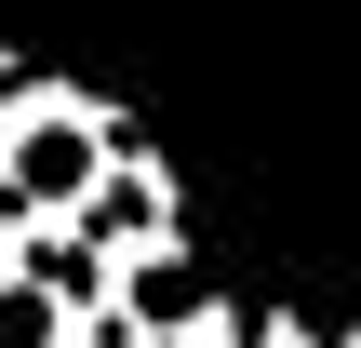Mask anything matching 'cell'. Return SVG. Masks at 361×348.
<instances>
[{
	"mask_svg": "<svg viewBox=\"0 0 361 348\" xmlns=\"http://www.w3.org/2000/svg\"><path fill=\"white\" fill-rule=\"evenodd\" d=\"M94 268H121V255H161V241H188V188H174V161L161 148H121L94 188H80V215H54Z\"/></svg>",
	"mask_w": 361,
	"mask_h": 348,
	"instance_id": "cell-2",
	"label": "cell"
},
{
	"mask_svg": "<svg viewBox=\"0 0 361 348\" xmlns=\"http://www.w3.org/2000/svg\"><path fill=\"white\" fill-rule=\"evenodd\" d=\"M174 348H281V308H241V295H228L201 335H174Z\"/></svg>",
	"mask_w": 361,
	"mask_h": 348,
	"instance_id": "cell-4",
	"label": "cell"
},
{
	"mask_svg": "<svg viewBox=\"0 0 361 348\" xmlns=\"http://www.w3.org/2000/svg\"><path fill=\"white\" fill-rule=\"evenodd\" d=\"M281 348H361V322H295L281 308Z\"/></svg>",
	"mask_w": 361,
	"mask_h": 348,
	"instance_id": "cell-5",
	"label": "cell"
},
{
	"mask_svg": "<svg viewBox=\"0 0 361 348\" xmlns=\"http://www.w3.org/2000/svg\"><path fill=\"white\" fill-rule=\"evenodd\" d=\"M134 134H121V107L94 94V80H54V67H13V94H0V201L27 215V228H54V215H80V188L121 161Z\"/></svg>",
	"mask_w": 361,
	"mask_h": 348,
	"instance_id": "cell-1",
	"label": "cell"
},
{
	"mask_svg": "<svg viewBox=\"0 0 361 348\" xmlns=\"http://www.w3.org/2000/svg\"><path fill=\"white\" fill-rule=\"evenodd\" d=\"M228 308V282H214V255L201 241H161V255H121L107 268V295H94V322L121 348H174V335H201Z\"/></svg>",
	"mask_w": 361,
	"mask_h": 348,
	"instance_id": "cell-3",
	"label": "cell"
}]
</instances>
